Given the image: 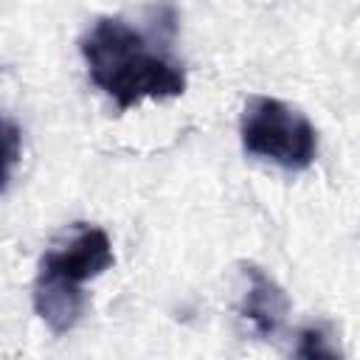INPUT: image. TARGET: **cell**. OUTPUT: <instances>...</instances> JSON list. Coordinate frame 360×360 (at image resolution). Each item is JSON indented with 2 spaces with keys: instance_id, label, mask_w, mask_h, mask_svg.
<instances>
[{
  "instance_id": "cell-7",
  "label": "cell",
  "mask_w": 360,
  "mask_h": 360,
  "mask_svg": "<svg viewBox=\"0 0 360 360\" xmlns=\"http://www.w3.org/2000/svg\"><path fill=\"white\" fill-rule=\"evenodd\" d=\"M3 132H6L3 141H6V186H8V180L14 174V163L20 158V129H17V124L11 118H6Z\"/></svg>"
},
{
  "instance_id": "cell-1",
  "label": "cell",
  "mask_w": 360,
  "mask_h": 360,
  "mask_svg": "<svg viewBox=\"0 0 360 360\" xmlns=\"http://www.w3.org/2000/svg\"><path fill=\"white\" fill-rule=\"evenodd\" d=\"M90 82L104 90L118 110H129L143 98H174L186 90L183 65L149 45L121 17H98L79 42Z\"/></svg>"
},
{
  "instance_id": "cell-5",
  "label": "cell",
  "mask_w": 360,
  "mask_h": 360,
  "mask_svg": "<svg viewBox=\"0 0 360 360\" xmlns=\"http://www.w3.org/2000/svg\"><path fill=\"white\" fill-rule=\"evenodd\" d=\"M245 295L239 304V315L248 321L256 338H273L290 309L284 290L256 264H242Z\"/></svg>"
},
{
  "instance_id": "cell-3",
  "label": "cell",
  "mask_w": 360,
  "mask_h": 360,
  "mask_svg": "<svg viewBox=\"0 0 360 360\" xmlns=\"http://www.w3.org/2000/svg\"><path fill=\"white\" fill-rule=\"evenodd\" d=\"M39 264L68 276L76 284H84V281L101 276L104 270H110L115 264V256H112V245H110L107 231L79 222L73 228L70 239L65 245L51 248L39 259Z\"/></svg>"
},
{
  "instance_id": "cell-2",
  "label": "cell",
  "mask_w": 360,
  "mask_h": 360,
  "mask_svg": "<svg viewBox=\"0 0 360 360\" xmlns=\"http://www.w3.org/2000/svg\"><path fill=\"white\" fill-rule=\"evenodd\" d=\"M242 149L287 172H304L318 155V132L309 118L281 98L250 96L239 118Z\"/></svg>"
},
{
  "instance_id": "cell-6",
  "label": "cell",
  "mask_w": 360,
  "mask_h": 360,
  "mask_svg": "<svg viewBox=\"0 0 360 360\" xmlns=\"http://www.w3.org/2000/svg\"><path fill=\"white\" fill-rule=\"evenodd\" d=\"M326 340H329V338L323 335V329L309 326V329H304V332H301L295 354H298V357H335V354H338V349H332Z\"/></svg>"
},
{
  "instance_id": "cell-4",
  "label": "cell",
  "mask_w": 360,
  "mask_h": 360,
  "mask_svg": "<svg viewBox=\"0 0 360 360\" xmlns=\"http://www.w3.org/2000/svg\"><path fill=\"white\" fill-rule=\"evenodd\" d=\"M84 307H87V298L82 284L39 264L34 278V312L42 318V323L53 335L70 332L84 315Z\"/></svg>"
}]
</instances>
